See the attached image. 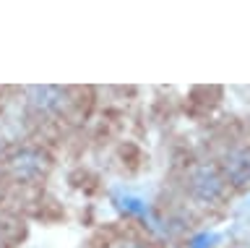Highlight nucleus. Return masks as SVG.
Masks as SVG:
<instances>
[{"mask_svg":"<svg viewBox=\"0 0 250 248\" xmlns=\"http://www.w3.org/2000/svg\"><path fill=\"white\" fill-rule=\"evenodd\" d=\"M120 248H141V246H138V243H123Z\"/></svg>","mask_w":250,"mask_h":248,"instance_id":"obj_8","label":"nucleus"},{"mask_svg":"<svg viewBox=\"0 0 250 248\" xmlns=\"http://www.w3.org/2000/svg\"><path fill=\"white\" fill-rule=\"evenodd\" d=\"M29 102L37 113L44 115H58L65 110L68 105V91L62 87H52V84H44V87H29Z\"/></svg>","mask_w":250,"mask_h":248,"instance_id":"obj_3","label":"nucleus"},{"mask_svg":"<svg viewBox=\"0 0 250 248\" xmlns=\"http://www.w3.org/2000/svg\"><path fill=\"white\" fill-rule=\"evenodd\" d=\"M21 235H23V227H19V222L0 220V248H13Z\"/></svg>","mask_w":250,"mask_h":248,"instance_id":"obj_5","label":"nucleus"},{"mask_svg":"<svg viewBox=\"0 0 250 248\" xmlns=\"http://www.w3.org/2000/svg\"><path fill=\"white\" fill-rule=\"evenodd\" d=\"M125 212H130V214H144L146 212V204L141 199H130V196H125L123 199V204H120Z\"/></svg>","mask_w":250,"mask_h":248,"instance_id":"obj_6","label":"nucleus"},{"mask_svg":"<svg viewBox=\"0 0 250 248\" xmlns=\"http://www.w3.org/2000/svg\"><path fill=\"white\" fill-rule=\"evenodd\" d=\"M190 191L198 201H203V204H214V201L222 199V193H224V178L219 175L214 167L201 165V167H195L193 175H190Z\"/></svg>","mask_w":250,"mask_h":248,"instance_id":"obj_2","label":"nucleus"},{"mask_svg":"<svg viewBox=\"0 0 250 248\" xmlns=\"http://www.w3.org/2000/svg\"><path fill=\"white\" fill-rule=\"evenodd\" d=\"M50 170V157L37 146H21L8 157V175L16 183H37Z\"/></svg>","mask_w":250,"mask_h":248,"instance_id":"obj_1","label":"nucleus"},{"mask_svg":"<svg viewBox=\"0 0 250 248\" xmlns=\"http://www.w3.org/2000/svg\"><path fill=\"white\" fill-rule=\"evenodd\" d=\"M224 178L232 185H237V188L250 183V149H234V152L227 154Z\"/></svg>","mask_w":250,"mask_h":248,"instance_id":"obj_4","label":"nucleus"},{"mask_svg":"<svg viewBox=\"0 0 250 248\" xmlns=\"http://www.w3.org/2000/svg\"><path fill=\"white\" fill-rule=\"evenodd\" d=\"M214 235H208V232H203V235H198V238H193V243L188 246V248H211V243H214Z\"/></svg>","mask_w":250,"mask_h":248,"instance_id":"obj_7","label":"nucleus"}]
</instances>
